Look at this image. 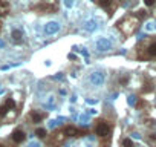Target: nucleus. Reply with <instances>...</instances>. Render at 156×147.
<instances>
[{
    "instance_id": "f257e3e1",
    "label": "nucleus",
    "mask_w": 156,
    "mask_h": 147,
    "mask_svg": "<svg viewBox=\"0 0 156 147\" xmlns=\"http://www.w3.org/2000/svg\"><path fill=\"white\" fill-rule=\"evenodd\" d=\"M138 23H139V20H138L135 16H129V17H126L118 26H119V29H121L126 35H130V34L135 32V29L138 28Z\"/></svg>"
},
{
    "instance_id": "f03ea898",
    "label": "nucleus",
    "mask_w": 156,
    "mask_h": 147,
    "mask_svg": "<svg viewBox=\"0 0 156 147\" xmlns=\"http://www.w3.org/2000/svg\"><path fill=\"white\" fill-rule=\"evenodd\" d=\"M58 6H60L58 0H43L38 9L43 11V13H49L51 14V13H55L58 9Z\"/></svg>"
},
{
    "instance_id": "7ed1b4c3",
    "label": "nucleus",
    "mask_w": 156,
    "mask_h": 147,
    "mask_svg": "<svg viewBox=\"0 0 156 147\" xmlns=\"http://www.w3.org/2000/svg\"><path fill=\"white\" fill-rule=\"evenodd\" d=\"M95 133H97L100 138H106V136H109V133H110V126H109L106 121H98L97 126H95Z\"/></svg>"
},
{
    "instance_id": "20e7f679",
    "label": "nucleus",
    "mask_w": 156,
    "mask_h": 147,
    "mask_svg": "<svg viewBox=\"0 0 156 147\" xmlns=\"http://www.w3.org/2000/svg\"><path fill=\"white\" fill-rule=\"evenodd\" d=\"M11 138H12V141H14L16 144H22V142L26 139V133H25L22 129H17V130H14V132H12Z\"/></svg>"
},
{
    "instance_id": "39448f33",
    "label": "nucleus",
    "mask_w": 156,
    "mask_h": 147,
    "mask_svg": "<svg viewBox=\"0 0 156 147\" xmlns=\"http://www.w3.org/2000/svg\"><path fill=\"white\" fill-rule=\"evenodd\" d=\"M64 133H66V136H80V135H83V132L80 129H76L75 126H66Z\"/></svg>"
},
{
    "instance_id": "423d86ee",
    "label": "nucleus",
    "mask_w": 156,
    "mask_h": 147,
    "mask_svg": "<svg viewBox=\"0 0 156 147\" xmlns=\"http://www.w3.org/2000/svg\"><path fill=\"white\" fill-rule=\"evenodd\" d=\"M66 139V133H64V129L63 130H60V132H54V135H52V142L54 144H61L63 141Z\"/></svg>"
},
{
    "instance_id": "0eeeda50",
    "label": "nucleus",
    "mask_w": 156,
    "mask_h": 147,
    "mask_svg": "<svg viewBox=\"0 0 156 147\" xmlns=\"http://www.w3.org/2000/svg\"><path fill=\"white\" fill-rule=\"evenodd\" d=\"M44 117H46V115H44L43 112H38V110H32V112H31V120H32L34 123H40Z\"/></svg>"
},
{
    "instance_id": "6e6552de",
    "label": "nucleus",
    "mask_w": 156,
    "mask_h": 147,
    "mask_svg": "<svg viewBox=\"0 0 156 147\" xmlns=\"http://www.w3.org/2000/svg\"><path fill=\"white\" fill-rule=\"evenodd\" d=\"M11 35H12V40H14L16 43H20V41L23 40V32H22L20 29H14Z\"/></svg>"
},
{
    "instance_id": "1a4fd4ad",
    "label": "nucleus",
    "mask_w": 156,
    "mask_h": 147,
    "mask_svg": "<svg viewBox=\"0 0 156 147\" xmlns=\"http://www.w3.org/2000/svg\"><path fill=\"white\" fill-rule=\"evenodd\" d=\"M8 11H9V3L6 0H0V14L5 16V14H8Z\"/></svg>"
},
{
    "instance_id": "9d476101",
    "label": "nucleus",
    "mask_w": 156,
    "mask_h": 147,
    "mask_svg": "<svg viewBox=\"0 0 156 147\" xmlns=\"http://www.w3.org/2000/svg\"><path fill=\"white\" fill-rule=\"evenodd\" d=\"M147 55H148V57H156V41H153V43L147 48Z\"/></svg>"
},
{
    "instance_id": "9b49d317",
    "label": "nucleus",
    "mask_w": 156,
    "mask_h": 147,
    "mask_svg": "<svg viewBox=\"0 0 156 147\" xmlns=\"http://www.w3.org/2000/svg\"><path fill=\"white\" fill-rule=\"evenodd\" d=\"M98 5L103 8V9H109L112 6V0H98Z\"/></svg>"
},
{
    "instance_id": "f8f14e48",
    "label": "nucleus",
    "mask_w": 156,
    "mask_h": 147,
    "mask_svg": "<svg viewBox=\"0 0 156 147\" xmlns=\"http://www.w3.org/2000/svg\"><path fill=\"white\" fill-rule=\"evenodd\" d=\"M35 135H37V138H40V139H43V138H46V135H48V132H46V129H37L35 130Z\"/></svg>"
},
{
    "instance_id": "ddd939ff",
    "label": "nucleus",
    "mask_w": 156,
    "mask_h": 147,
    "mask_svg": "<svg viewBox=\"0 0 156 147\" xmlns=\"http://www.w3.org/2000/svg\"><path fill=\"white\" fill-rule=\"evenodd\" d=\"M122 147H135V144L130 138H124L122 139Z\"/></svg>"
},
{
    "instance_id": "4468645a",
    "label": "nucleus",
    "mask_w": 156,
    "mask_h": 147,
    "mask_svg": "<svg viewBox=\"0 0 156 147\" xmlns=\"http://www.w3.org/2000/svg\"><path fill=\"white\" fill-rule=\"evenodd\" d=\"M5 104H6L8 109H14V107H16V101H14L12 98H8V100L5 101Z\"/></svg>"
},
{
    "instance_id": "2eb2a0df",
    "label": "nucleus",
    "mask_w": 156,
    "mask_h": 147,
    "mask_svg": "<svg viewBox=\"0 0 156 147\" xmlns=\"http://www.w3.org/2000/svg\"><path fill=\"white\" fill-rule=\"evenodd\" d=\"M8 107H6V104H2V106H0V117H5L6 113H8Z\"/></svg>"
},
{
    "instance_id": "dca6fc26",
    "label": "nucleus",
    "mask_w": 156,
    "mask_h": 147,
    "mask_svg": "<svg viewBox=\"0 0 156 147\" xmlns=\"http://www.w3.org/2000/svg\"><path fill=\"white\" fill-rule=\"evenodd\" d=\"M144 3H145V6H153L156 3V0H144Z\"/></svg>"
}]
</instances>
